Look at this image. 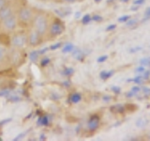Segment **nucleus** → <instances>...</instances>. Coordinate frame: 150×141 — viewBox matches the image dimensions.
I'll list each match as a JSON object with an SVG mask.
<instances>
[{"instance_id":"nucleus-1","label":"nucleus","mask_w":150,"mask_h":141,"mask_svg":"<svg viewBox=\"0 0 150 141\" xmlns=\"http://www.w3.org/2000/svg\"><path fill=\"white\" fill-rule=\"evenodd\" d=\"M53 17H54L53 12L44 11V9H37L35 16L33 18V21L31 24V27L36 29L40 35H42L45 38Z\"/></svg>"},{"instance_id":"nucleus-2","label":"nucleus","mask_w":150,"mask_h":141,"mask_svg":"<svg viewBox=\"0 0 150 141\" xmlns=\"http://www.w3.org/2000/svg\"><path fill=\"white\" fill-rule=\"evenodd\" d=\"M36 11L37 9L35 7L27 4L26 2L23 4L16 12L18 27L22 28V29H27V28L31 27V24L35 16Z\"/></svg>"},{"instance_id":"nucleus-3","label":"nucleus","mask_w":150,"mask_h":141,"mask_svg":"<svg viewBox=\"0 0 150 141\" xmlns=\"http://www.w3.org/2000/svg\"><path fill=\"white\" fill-rule=\"evenodd\" d=\"M66 26L65 23L61 20L60 17L54 15L53 19L50 23V26L45 36V41H53L58 38L65 32Z\"/></svg>"},{"instance_id":"nucleus-4","label":"nucleus","mask_w":150,"mask_h":141,"mask_svg":"<svg viewBox=\"0 0 150 141\" xmlns=\"http://www.w3.org/2000/svg\"><path fill=\"white\" fill-rule=\"evenodd\" d=\"M18 28L16 13L8 15L0 20V33L2 35H11L15 32Z\"/></svg>"},{"instance_id":"nucleus-5","label":"nucleus","mask_w":150,"mask_h":141,"mask_svg":"<svg viewBox=\"0 0 150 141\" xmlns=\"http://www.w3.org/2000/svg\"><path fill=\"white\" fill-rule=\"evenodd\" d=\"M9 43L12 48L22 50L25 49V47L27 46V29L21 28L20 30H16L11 34Z\"/></svg>"},{"instance_id":"nucleus-6","label":"nucleus","mask_w":150,"mask_h":141,"mask_svg":"<svg viewBox=\"0 0 150 141\" xmlns=\"http://www.w3.org/2000/svg\"><path fill=\"white\" fill-rule=\"evenodd\" d=\"M45 41V38L32 27L27 28V47L37 48Z\"/></svg>"},{"instance_id":"nucleus-7","label":"nucleus","mask_w":150,"mask_h":141,"mask_svg":"<svg viewBox=\"0 0 150 141\" xmlns=\"http://www.w3.org/2000/svg\"><path fill=\"white\" fill-rule=\"evenodd\" d=\"M25 3V1H23L22 3L21 0H9V1L5 5V7L0 11V20L6 18L8 15H11L13 13H16L19 8Z\"/></svg>"},{"instance_id":"nucleus-8","label":"nucleus","mask_w":150,"mask_h":141,"mask_svg":"<svg viewBox=\"0 0 150 141\" xmlns=\"http://www.w3.org/2000/svg\"><path fill=\"white\" fill-rule=\"evenodd\" d=\"M11 66V55L6 45L0 43V70H5Z\"/></svg>"},{"instance_id":"nucleus-9","label":"nucleus","mask_w":150,"mask_h":141,"mask_svg":"<svg viewBox=\"0 0 150 141\" xmlns=\"http://www.w3.org/2000/svg\"><path fill=\"white\" fill-rule=\"evenodd\" d=\"M100 117L98 115H92L87 121V128L90 132H95L100 126Z\"/></svg>"},{"instance_id":"nucleus-10","label":"nucleus","mask_w":150,"mask_h":141,"mask_svg":"<svg viewBox=\"0 0 150 141\" xmlns=\"http://www.w3.org/2000/svg\"><path fill=\"white\" fill-rule=\"evenodd\" d=\"M110 110H111V112L115 113V114H123L126 110V107L123 106L122 105H115L111 106Z\"/></svg>"},{"instance_id":"nucleus-11","label":"nucleus","mask_w":150,"mask_h":141,"mask_svg":"<svg viewBox=\"0 0 150 141\" xmlns=\"http://www.w3.org/2000/svg\"><path fill=\"white\" fill-rule=\"evenodd\" d=\"M81 100H82V95L79 92H74L69 97V101L72 103H78L79 102H81Z\"/></svg>"},{"instance_id":"nucleus-12","label":"nucleus","mask_w":150,"mask_h":141,"mask_svg":"<svg viewBox=\"0 0 150 141\" xmlns=\"http://www.w3.org/2000/svg\"><path fill=\"white\" fill-rule=\"evenodd\" d=\"M114 73H115L114 70H109V72H108V70H102V72L100 73V76L102 80H107L108 78H110Z\"/></svg>"},{"instance_id":"nucleus-13","label":"nucleus","mask_w":150,"mask_h":141,"mask_svg":"<svg viewBox=\"0 0 150 141\" xmlns=\"http://www.w3.org/2000/svg\"><path fill=\"white\" fill-rule=\"evenodd\" d=\"M140 64L144 66V67H150V58L149 56H145L140 59Z\"/></svg>"},{"instance_id":"nucleus-14","label":"nucleus","mask_w":150,"mask_h":141,"mask_svg":"<svg viewBox=\"0 0 150 141\" xmlns=\"http://www.w3.org/2000/svg\"><path fill=\"white\" fill-rule=\"evenodd\" d=\"M147 124V120L145 119H143V118H141V119H139L137 121H136V126L139 127V128H144V127H145Z\"/></svg>"},{"instance_id":"nucleus-15","label":"nucleus","mask_w":150,"mask_h":141,"mask_svg":"<svg viewBox=\"0 0 150 141\" xmlns=\"http://www.w3.org/2000/svg\"><path fill=\"white\" fill-rule=\"evenodd\" d=\"M72 52H73V58H75L76 59H78V60H82L83 58H82V56H83V53L81 52V50L80 49H73L72 50Z\"/></svg>"},{"instance_id":"nucleus-16","label":"nucleus","mask_w":150,"mask_h":141,"mask_svg":"<svg viewBox=\"0 0 150 141\" xmlns=\"http://www.w3.org/2000/svg\"><path fill=\"white\" fill-rule=\"evenodd\" d=\"M40 56V55L39 53V51H33L32 53H30V55H29V58L33 61V62H37Z\"/></svg>"},{"instance_id":"nucleus-17","label":"nucleus","mask_w":150,"mask_h":141,"mask_svg":"<svg viewBox=\"0 0 150 141\" xmlns=\"http://www.w3.org/2000/svg\"><path fill=\"white\" fill-rule=\"evenodd\" d=\"M73 49H74V46L71 43H68L62 48V52L65 54H67V53H70V52H72Z\"/></svg>"},{"instance_id":"nucleus-18","label":"nucleus","mask_w":150,"mask_h":141,"mask_svg":"<svg viewBox=\"0 0 150 141\" xmlns=\"http://www.w3.org/2000/svg\"><path fill=\"white\" fill-rule=\"evenodd\" d=\"M51 62V59L48 58V56H42L41 59L40 60V63L41 67H46L47 65Z\"/></svg>"},{"instance_id":"nucleus-19","label":"nucleus","mask_w":150,"mask_h":141,"mask_svg":"<svg viewBox=\"0 0 150 141\" xmlns=\"http://www.w3.org/2000/svg\"><path fill=\"white\" fill-rule=\"evenodd\" d=\"M137 23H138V20H137V19H130V18H129V20L126 22V26H129V27H130V26H135Z\"/></svg>"},{"instance_id":"nucleus-20","label":"nucleus","mask_w":150,"mask_h":141,"mask_svg":"<svg viewBox=\"0 0 150 141\" xmlns=\"http://www.w3.org/2000/svg\"><path fill=\"white\" fill-rule=\"evenodd\" d=\"M91 20H92L91 16L89 15V14H86L82 19V23H83V25H87L88 23H90Z\"/></svg>"},{"instance_id":"nucleus-21","label":"nucleus","mask_w":150,"mask_h":141,"mask_svg":"<svg viewBox=\"0 0 150 141\" xmlns=\"http://www.w3.org/2000/svg\"><path fill=\"white\" fill-rule=\"evenodd\" d=\"M74 73V70L72 68H66L64 70V74L66 75V76H71V75L73 74Z\"/></svg>"},{"instance_id":"nucleus-22","label":"nucleus","mask_w":150,"mask_h":141,"mask_svg":"<svg viewBox=\"0 0 150 141\" xmlns=\"http://www.w3.org/2000/svg\"><path fill=\"white\" fill-rule=\"evenodd\" d=\"M143 80H144V78L142 75H138V76H136L135 78L132 79V82H134L135 84H142Z\"/></svg>"},{"instance_id":"nucleus-23","label":"nucleus","mask_w":150,"mask_h":141,"mask_svg":"<svg viewBox=\"0 0 150 141\" xmlns=\"http://www.w3.org/2000/svg\"><path fill=\"white\" fill-rule=\"evenodd\" d=\"M40 122H41L40 124H42V125H48V123H49L48 118H47L46 116H42V117H40Z\"/></svg>"},{"instance_id":"nucleus-24","label":"nucleus","mask_w":150,"mask_h":141,"mask_svg":"<svg viewBox=\"0 0 150 141\" xmlns=\"http://www.w3.org/2000/svg\"><path fill=\"white\" fill-rule=\"evenodd\" d=\"M77 2V0H54V3H67V4H72Z\"/></svg>"},{"instance_id":"nucleus-25","label":"nucleus","mask_w":150,"mask_h":141,"mask_svg":"<svg viewBox=\"0 0 150 141\" xmlns=\"http://www.w3.org/2000/svg\"><path fill=\"white\" fill-rule=\"evenodd\" d=\"M61 46H62V43H61V42H57V43L51 45L49 47V49L52 50V51H54V50H56V49H58V48H61Z\"/></svg>"},{"instance_id":"nucleus-26","label":"nucleus","mask_w":150,"mask_h":141,"mask_svg":"<svg viewBox=\"0 0 150 141\" xmlns=\"http://www.w3.org/2000/svg\"><path fill=\"white\" fill-rule=\"evenodd\" d=\"M130 18L129 15H124V16H121L120 18H118V22L119 23H126L127 21L129 20V19Z\"/></svg>"},{"instance_id":"nucleus-27","label":"nucleus","mask_w":150,"mask_h":141,"mask_svg":"<svg viewBox=\"0 0 150 141\" xmlns=\"http://www.w3.org/2000/svg\"><path fill=\"white\" fill-rule=\"evenodd\" d=\"M112 91L114 92L115 94H120L121 92V88L119 87H116V86H114V87H112Z\"/></svg>"},{"instance_id":"nucleus-28","label":"nucleus","mask_w":150,"mask_h":141,"mask_svg":"<svg viewBox=\"0 0 150 141\" xmlns=\"http://www.w3.org/2000/svg\"><path fill=\"white\" fill-rule=\"evenodd\" d=\"M143 78L144 79H145V80H148L149 79V77H150V70H144V72L143 73Z\"/></svg>"},{"instance_id":"nucleus-29","label":"nucleus","mask_w":150,"mask_h":141,"mask_svg":"<svg viewBox=\"0 0 150 141\" xmlns=\"http://www.w3.org/2000/svg\"><path fill=\"white\" fill-rule=\"evenodd\" d=\"M107 58H108V56H106V55L105 56H101L97 59V61H98V63H102V62H104V61H106Z\"/></svg>"},{"instance_id":"nucleus-30","label":"nucleus","mask_w":150,"mask_h":141,"mask_svg":"<svg viewBox=\"0 0 150 141\" xmlns=\"http://www.w3.org/2000/svg\"><path fill=\"white\" fill-rule=\"evenodd\" d=\"M91 18H92V20L95 21V22H101L103 20V18L100 15H97V14H96V15H94L93 17H91Z\"/></svg>"},{"instance_id":"nucleus-31","label":"nucleus","mask_w":150,"mask_h":141,"mask_svg":"<svg viewBox=\"0 0 150 141\" xmlns=\"http://www.w3.org/2000/svg\"><path fill=\"white\" fill-rule=\"evenodd\" d=\"M143 48L141 46H138V47H134V48H130L129 49V52L130 53H136V52H138V51H141Z\"/></svg>"},{"instance_id":"nucleus-32","label":"nucleus","mask_w":150,"mask_h":141,"mask_svg":"<svg viewBox=\"0 0 150 141\" xmlns=\"http://www.w3.org/2000/svg\"><path fill=\"white\" fill-rule=\"evenodd\" d=\"M144 70H145L144 67V66L141 65L140 67H138L137 69L135 70V72H136V73H143L144 72Z\"/></svg>"},{"instance_id":"nucleus-33","label":"nucleus","mask_w":150,"mask_h":141,"mask_svg":"<svg viewBox=\"0 0 150 141\" xmlns=\"http://www.w3.org/2000/svg\"><path fill=\"white\" fill-rule=\"evenodd\" d=\"M9 0H0V11L5 7V5H6Z\"/></svg>"},{"instance_id":"nucleus-34","label":"nucleus","mask_w":150,"mask_h":141,"mask_svg":"<svg viewBox=\"0 0 150 141\" xmlns=\"http://www.w3.org/2000/svg\"><path fill=\"white\" fill-rule=\"evenodd\" d=\"M142 89H143V91H144L145 96H149L150 95V88H143Z\"/></svg>"},{"instance_id":"nucleus-35","label":"nucleus","mask_w":150,"mask_h":141,"mask_svg":"<svg viewBox=\"0 0 150 141\" xmlns=\"http://www.w3.org/2000/svg\"><path fill=\"white\" fill-rule=\"evenodd\" d=\"M141 90V88H139V87H137V86H135V87H133L132 88H131V91H132L133 93H138L139 91Z\"/></svg>"},{"instance_id":"nucleus-36","label":"nucleus","mask_w":150,"mask_h":141,"mask_svg":"<svg viewBox=\"0 0 150 141\" xmlns=\"http://www.w3.org/2000/svg\"><path fill=\"white\" fill-rule=\"evenodd\" d=\"M115 27H116L115 25H110L109 26L106 27V31H112V30H114Z\"/></svg>"},{"instance_id":"nucleus-37","label":"nucleus","mask_w":150,"mask_h":141,"mask_svg":"<svg viewBox=\"0 0 150 141\" xmlns=\"http://www.w3.org/2000/svg\"><path fill=\"white\" fill-rule=\"evenodd\" d=\"M144 15H145V19H146V20L150 18V8H148L146 11H145Z\"/></svg>"},{"instance_id":"nucleus-38","label":"nucleus","mask_w":150,"mask_h":141,"mask_svg":"<svg viewBox=\"0 0 150 141\" xmlns=\"http://www.w3.org/2000/svg\"><path fill=\"white\" fill-rule=\"evenodd\" d=\"M135 95V93H133L132 91H129V92H127L126 93V97L127 98H132Z\"/></svg>"},{"instance_id":"nucleus-39","label":"nucleus","mask_w":150,"mask_h":141,"mask_svg":"<svg viewBox=\"0 0 150 141\" xmlns=\"http://www.w3.org/2000/svg\"><path fill=\"white\" fill-rule=\"evenodd\" d=\"M144 1H145V0H134V5H137V6H139V5H142Z\"/></svg>"},{"instance_id":"nucleus-40","label":"nucleus","mask_w":150,"mask_h":141,"mask_svg":"<svg viewBox=\"0 0 150 141\" xmlns=\"http://www.w3.org/2000/svg\"><path fill=\"white\" fill-rule=\"evenodd\" d=\"M102 99H103V101H104V102H109V101L111 100V99H112V97H111V96H108V95H106V96L103 97Z\"/></svg>"},{"instance_id":"nucleus-41","label":"nucleus","mask_w":150,"mask_h":141,"mask_svg":"<svg viewBox=\"0 0 150 141\" xmlns=\"http://www.w3.org/2000/svg\"><path fill=\"white\" fill-rule=\"evenodd\" d=\"M11 120L8 119V120H3V121H0V125H3V124H6L7 122H9Z\"/></svg>"},{"instance_id":"nucleus-42","label":"nucleus","mask_w":150,"mask_h":141,"mask_svg":"<svg viewBox=\"0 0 150 141\" xmlns=\"http://www.w3.org/2000/svg\"><path fill=\"white\" fill-rule=\"evenodd\" d=\"M40 2H54V0H38Z\"/></svg>"},{"instance_id":"nucleus-43","label":"nucleus","mask_w":150,"mask_h":141,"mask_svg":"<svg viewBox=\"0 0 150 141\" xmlns=\"http://www.w3.org/2000/svg\"><path fill=\"white\" fill-rule=\"evenodd\" d=\"M23 135H25V134H22L21 135H18L16 138H14V140H18V139H21V137H23Z\"/></svg>"},{"instance_id":"nucleus-44","label":"nucleus","mask_w":150,"mask_h":141,"mask_svg":"<svg viewBox=\"0 0 150 141\" xmlns=\"http://www.w3.org/2000/svg\"><path fill=\"white\" fill-rule=\"evenodd\" d=\"M137 9H138V6H133V7H131V11H137Z\"/></svg>"},{"instance_id":"nucleus-45","label":"nucleus","mask_w":150,"mask_h":141,"mask_svg":"<svg viewBox=\"0 0 150 141\" xmlns=\"http://www.w3.org/2000/svg\"><path fill=\"white\" fill-rule=\"evenodd\" d=\"M80 16H81V13H80V12H77L76 14H75V18H76V19H79Z\"/></svg>"},{"instance_id":"nucleus-46","label":"nucleus","mask_w":150,"mask_h":141,"mask_svg":"<svg viewBox=\"0 0 150 141\" xmlns=\"http://www.w3.org/2000/svg\"><path fill=\"white\" fill-rule=\"evenodd\" d=\"M121 1L123 2V3H127V2H129V0H121Z\"/></svg>"},{"instance_id":"nucleus-47","label":"nucleus","mask_w":150,"mask_h":141,"mask_svg":"<svg viewBox=\"0 0 150 141\" xmlns=\"http://www.w3.org/2000/svg\"><path fill=\"white\" fill-rule=\"evenodd\" d=\"M114 1H115V0H107L108 3H112V2H114Z\"/></svg>"},{"instance_id":"nucleus-48","label":"nucleus","mask_w":150,"mask_h":141,"mask_svg":"<svg viewBox=\"0 0 150 141\" xmlns=\"http://www.w3.org/2000/svg\"><path fill=\"white\" fill-rule=\"evenodd\" d=\"M127 82H132V79H128V80H127Z\"/></svg>"},{"instance_id":"nucleus-49","label":"nucleus","mask_w":150,"mask_h":141,"mask_svg":"<svg viewBox=\"0 0 150 141\" xmlns=\"http://www.w3.org/2000/svg\"><path fill=\"white\" fill-rule=\"evenodd\" d=\"M100 1H101V0H95V2H96V3H100Z\"/></svg>"},{"instance_id":"nucleus-50","label":"nucleus","mask_w":150,"mask_h":141,"mask_svg":"<svg viewBox=\"0 0 150 141\" xmlns=\"http://www.w3.org/2000/svg\"><path fill=\"white\" fill-rule=\"evenodd\" d=\"M82 1H83V0H77V2H82Z\"/></svg>"},{"instance_id":"nucleus-51","label":"nucleus","mask_w":150,"mask_h":141,"mask_svg":"<svg viewBox=\"0 0 150 141\" xmlns=\"http://www.w3.org/2000/svg\"><path fill=\"white\" fill-rule=\"evenodd\" d=\"M149 139H150V137H149Z\"/></svg>"}]
</instances>
